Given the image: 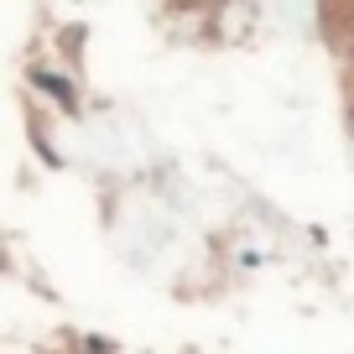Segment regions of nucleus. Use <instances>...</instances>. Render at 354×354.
I'll use <instances>...</instances> for the list:
<instances>
[{
	"label": "nucleus",
	"mask_w": 354,
	"mask_h": 354,
	"mask_svg": "<svg viewBox=\"0 0 354 354\" xmlns=\"http://www.w3.org/2000/svg\"><path fill=\"white\" fill-rule=\"evenodd\" d=\"M339 63L344 73H354V6L339 16Z\"/></svg>",
	"instance_id": "f257e3e1"
},
{
	"label": "nucleus",
	"mask_w": 354,
	"mask_h": 354,
	"mask_svg": "<svg viewBox=\"0 0 354 354\" xmlns=\"http://www.w3.org/2000/svg\"><path fill=\"white\" fill-rule=\"evenodd\" d=\"M37 84L47 88V94H53V100H63V104H73V84H68V78H57V73H47V68H37Z\"/></svg>",
	"instance_id": "f03ea898"
},
{
	"label": "nucleus",
	"mask_w": 354,
	"mask_h": 354,
	"mask_svg": "<svg viewBox=\"0 0 354 354\" xmlns=\"http://www.w3.org/2000/svg\"><path fill=\"white\" fill-rule=\"evenodd\" d=\"M349 84H354V73H349Z\"/></svg>",
	"instance_id": "7ed1b4c3"
}]
</instances>
